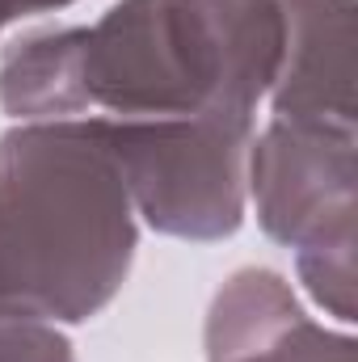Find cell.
<instances>
[{
    "label": "cell",
    "mask_w": 358,
    "mask_h": 362,
    "mask_svg": "<svg viewBox=\"0 0 358 362\" xmlns=\"http://www.w3.org/2000/svg\"><path fill=\"white\" fill-rule=\"evenodd\" d=\"M278 59V0H114L89 25L8 42L0 110L13 122L258 118Z\"/></svg>",
    "instance_id": "6da1fadb"
},
{
    "label": "cell",
    "mask_w": 358,
    "mask_h": 362,
    "mask_svg": "<svg viewBox=\"0 0 358 362\" xmlns=\"http://www.w3.org/2000/svg\"><path fill=\"white\" fill-rule=\"evenodd\" d=\"M135 249L139 215L93 118L0 135V308L85 325L122 291Z\"/></svg>",
    "instance_id": "7a4b0ae2"
},
{
    "label": "cell",
    "mask_w": 358,
    "mask_h": 362,
    "mask_svg": "<svg viewBox=\"0 0 358 362\" xmlns=\"http://www.w3.org/2000/svg\"><path fill=\"white\" fill-rule=\"evenodd\" d=\"M249 202L337 325L358 320V131L270 118L249 148Z\"/></svg>",
    "instance_id": "3957f363"
},
{
    "label": "cell",
    "mask_w": 358,
    "mask_h": 362,
    "mask_svg": "<svg viewBox=\"0 0 358 362\" xmlns=\"http://www.w3.org/2000/svg\"><path fill=\"white\" fill-rule=\"evenodd\" d=\"M131 189L135 215L173 240H228L249 215V148L258 118H93Z\"/></svg>",
    "instance_id": "277c9868"
},
{
    "label": "cell",
    "mask_w": 358,
    "mask_h": 362,
    "mask_svg": "<svg viewBox=\"0 0 358 362\" xmlns=\"http://www.w3.org/2000/svg\"><path fill=\"white\" fill-rule=\"evenodd\" d=\"M282 59L270 85V118L358 131L354 0H278Z\"/></svg>",
    "instance_id": "5b68a950"
},
{
    "label": "cell",
    "mask_w": 358,
    "mask_h": 362,
    "mask_svg": "<svg viewBox=\"0 0 358 362\" xmlns=\"http://www.w3.org/2000/svg\"><path fill=\"white\" fill-rule=\"evenodd\" d=\"M241 362H358V341L346 329H329L304 312L282 337Z\"/></svg>",
    "instance_id": "8992f818"
},
{
    "label": "cell",
    "mask_w": 358,
    "mask_h": 362,
    "mask_svg": "<svg viewBox=\"0 0 358 362\" xmlns=\"http://www.w3.org/2000/svg\"><path fill=\"white\" fill-rule=\"evenodd\" d=\"M0 362H76V350L59 325L0 308Z\"/></svg>",
    "instance_id": "52a82bcc"
},
{
    "label": "cell",
    "mask_w": 358,
    "mask_h": 362,
    "mask_svg": "<svg viewBox=\"0 0 358 362\" xmlns=\"http://www.w3.org/2000/svg\"><path fill=\"white\" fill-rule=\"evenodd\" d=\"M76 0H0V34L13 25V21H25V17H38V13H59Z\"/></svg>",
    "instance_id": "ba28073f"
}]
</instances>
